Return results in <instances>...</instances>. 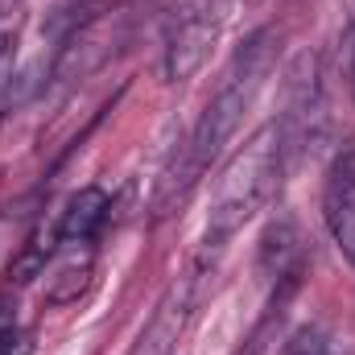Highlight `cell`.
Wrapping results in <instances>:
<instances>
[{
  "label": "cell",
  "mask_w": 355,
  "mask_h": 355,
  "mask_svg": "<svg viewBox=\"0 0 355 355\" xmlns=\"http://www.w3.org/2000/svg\"><path fill=\"white\" fill-rule=\"evenodd\" d=\"M277 46H281L277 29H257V33L236 50L232 67L223 71V83L215 87L211 103L202 107V116H198V124H194L186 149L178 153L174 166H170L166 178H162L157 215H170L178 202L194 190V182L207 174V166L223 153V145L236 137L244 112L252 107V99L261 95L265 79L272 75V67H277Z\"/></svg>",
  "instance_id": "6da1fadb"
},
{
  "label": "cell",
  "mask_w": 355,
  "mask_h": 355,
  "mask_svg": "<svg viewBox=\"0 0 355 355\" xmlns=\"http://www.w3.org/2000/svg\"><path fill=\"white\" fill-rule=\"evenodd\" d=\"M285 166H289V157H285L281 124L272 120L261 132H252V141L223 166V174L215 182L211 215H207V248H219L257 211H265L277 194V186H281Z\"/></svg>",
  "instance_id": "7a4b0ae2"
},
{
  "label": "cell",
  "mask_w": 355,
  "mask_h": 355,
  "mask_svg": "<svg viewBox=\"0 0 355 355\" xmlns=\"http://www.w3.org/2000/svg\"><path fill=\"white\" fill-rule=\"evenodd\" d=\"M232 17V0H186L182 12L170 21L166 33V54H162V71L170 83H186L190 75L202 71V62L211 58L215 42L223 37Z\"/></svg>",
  "instance_id": "3957f363"
},
{
  "label": "cell",
  "mask_w": 355,
  "mask_h": 355,
  "mask_svg": "<svg viewBox=\"0 0 355 355\" xmlns=\"http://www.w3.org/2000/svg\"><path fill=\"white\" fill-rule=\"evenodd\" d=\"M322 219L331 227V240L355 265V149H343L322 182Z\"/></svg>",
  "instance_id": "277c9868"
},
{
  "label": "cell",
  "mask_w": 355,
  "mask_h": 355,
  "mask_svg": "<svg viewBox=\"0 0 355 355\" xmlns=\"http://www.w3.org/2000/svg\"><path fill=\"white\" fill-rule=\"evenodd\" d=\"M186 318H190V281H182V285H174L166 293V302L157 306L153 322L145 327V335H141L132 355H170L182 327H186Z\"/></svg>",
  "instance_id": "5b68a950"
},
{
  "label": "cell",
  "mask_w": 355,
  "mask_h": 355,
  "mask_svg": "<svg viewBox=\"0 0 355 355\" xmlns=\"http://www.w3.org/2000/svg\"><path fill=\"white\" fill-rule=\"evenodd\" d=\"M107 211H112L107 194H103L99 186H83V190L71 194L67 207H62L58 240H62V244H91V240L99 236V227L107 223Z\"/></svg>",
  "instance_id": "8992f818"
},
{
  "label": "cell",
  "mask_w": 355,
  "mask_h": 355,
  "mask_svg": "<svg viewBox=\"0 0 355 355\" xmlns=\"http://www.w3.org/2000/svg\"><path fill=\"white\" fill-rule=\"evenodd\" d=\"M302 261V236H297V223L293 219H277L261 240V272L268 281L277 277H293V268Z\"/></svg>",
  "instance_id": "52a82bcc"
},
{
  "label": "cell",
  "mask_w": 355,
  "mask_h": 355,
  "mask_svg": "<svg viewBox=\"0 0 355 355\" xmlns=\"http://www.w3.org/2000/svg\"><path fill=\"white\" fill-rule=\"evenodd\" d=\"M21 352V335H17V306L0 297V355Z\"/></svg>",
  "instance_id": "ba28073f"
},
{
  "label": "cell",
  "mask_w": 355,
  "mask_h": 355,
  "mask_svg": "<svg viewBox=\"0 0 355 355\" xmlns=\"http://www.w3.org/2000/svg\"><path fill=\"white\" fill-rule=\"evenodd\" d=\"M343 54H347V87L355 95V25L347 29V42H343Z\"/></svg>",
  "instance_id": "9c48e42d"
}]
</instances>
